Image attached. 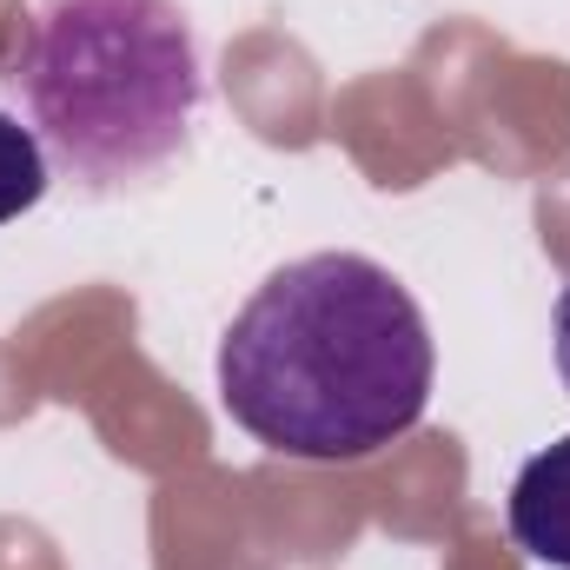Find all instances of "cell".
<instances>
[{"label":"cell","mask_w":570,"mask_h":570,"mask_svg":"<svg viewBox=\"0 0 570 570\" xmlns=\"http://www.w3.org/2000/svg\"><path fill=\"white\" fill-rule=\"evenodd\" d=\"M40 199H47V146H40L33 127L0 114V226L33 213Z\"/></svg>","instance_id":"4"},{"label":"cell","mask_w":570,"mask_h":570,"mask_svg":"<svg viewBox=\"0 0 570 570\" xmlns=\"http://www.w3.org/2000/svg\"><path fill=\"white\" fill-rule=\"evenodd\" d=\"M504 524H511V544L531 564L570 570V431L558 444H544L518 471L511 504H504Z\"/></svg>","instance_id":"3"},{"label":"cell","mask_w":570,"mask_h":570,"mask_svg":"<svg viewBox=\"0 0 570 570\" xmlns=\"http://www.w3.org/2000/svg\"><path fill=\"white\" fill-rule=\"evenodd\" d=\"M7 94L67 179L120 193L186 153L206 73L173 0H40Z\"/></svg>","instance_id":"2"},{"label":"cell","mask_w":570,"mask_h":570,"mask_svg":"<svg viewBox=\"0 0 570 570\" xmlns=\"http://www.w3.org/2000/svg\"><path fill=\"white\" fill-rule=\"evenodd\" d=\"M551 338H558V372H564V392H570V285L558 292V312H551Z\"/></svg>","instance_id":"5"},{"label":"cell","mask_w":570,"mask_h":570,"mask_svg":"<svg viewBox=\"0 0 570 570\" xmlns=\"http://www.w3.org/2000/svg\"><path fill=\"white\" fill-rule=\"evenodd\" d=\"M226 419L279 458L352 464L425 419L431 325L365 253H312L259 285L219 338Z\"/></svg>","instance_id":"1"}]
</instances>
